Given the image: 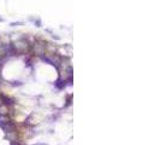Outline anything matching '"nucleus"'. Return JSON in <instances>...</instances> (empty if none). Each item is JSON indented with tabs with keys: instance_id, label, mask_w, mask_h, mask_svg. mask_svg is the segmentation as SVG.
<instances>
[{
	"instance_id": "f03ea898",
	"label": "nucleus",
	"mask_w": 160,
	"mask_h": 145,
	"mask_svg": "<svg viewBox=\"0 0 160 145\" xmlns=\"http://www.w3.org/2000/svg\"><path fill=\"white\" fill-rule=\"evenodd\" d=\"M31 48H33L34 54L41 56V54H45V52H46V44L41 42V41H35L31 46Z\"/></svg>"
},
{
	"instance_id": "7ed1b4c3",
	"label": "nucleus",
	"mask_w": 160,
	"mask_h": 145,
	"mask_svg": "<svg viewBox=\"0 0 160 145\" xmlns=\"http://www.w3.org/2000/svg\"><path fill=\"white\" fill-rule=\"evenodd\" d=\"M59 75L62 81H69L72 78L71 68H59Z\"/></svg>"
},
{
	"instance_id": "f257e3e1",
	"label": "nucleus",
	"mask_w": 160,
	"mask_h": 145,
	"mask_svg": "<svg viewBox=\"0 0 160 145\" xmlns=\"http://www.w3.org/2000/svg\"><path fill=\"white\" fill-rule=\"evenodd\" d=\"M13 47H15V50H16V52L18 53H26L29 51V44H28L26 40H19L17 42H15L13 44Z\"/></svg>"
},
{
	"instance_id": "20e7f679",
	"label": "nucleus",
	"mask_w": 160,
	"mask_h": 145,
	"mask_svg": "<svg viewBox=\"0 0 160 145\" xmlns=\"http://www.w3.org/2000/svg\"><path fill=\"white\" fill-rule=\"evenodd\" d=\"M6 52H7V50H6L5 44H0V59L6 56Z\"/></svg>"
}]
</instances>
